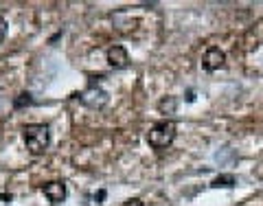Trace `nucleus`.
Wrapping results in <instances>:
<instances>
[{"label":"nucleus","mask_w":263,"mask_h":206,"mask_svg":"<svg viewBox=\"0 0 263 206\" xmlns=\"http://www.w3.org/2000/svg\"><path fill=\"white\" fill-rule=\"evenodd\" d=\"M42 193L51 204H62L66 200V184L60 182V180H55V182H46L42 186Z\"/></svg>","instance_id":"nucleus-6"},{"label":"nucleus","mask_w":263,"mask_h":206,"mask_svg":"<svg viewBox=\"0 0 263 206\" xmlns=\"http://www.w3.org/2000/svg\"><path fill=\"white\" fill-rule=\"evenodd\" d=\"M103 200H105V191L101 189L99 193H95V204H103Z\"/></svg>","instance_id":"nucleus-12"},{"label":"nucleus","mask_w":263,"mask_h":206,"mask_svg":"<svg viewBox=\"0 0 263 206\" xmlns=\"http://www.w3.org/2000/svg\"><path fill=\"white\" fill-rule=\"evenodd\" d=\"M123 206H145V204L138 200V197H129L127 202H123Z\"/></svg>","instance_id":"nucleus-11"},{"label":"nucleus","mask_w":263,"mask_h":206,"mask_svg":"<svg viewBox=\"0 0 263 206\" xmlns=\"http://www.w3.org/2000/svg\"><path fill=\"white\" fill-rule=\"evenodd\" d=\"M176 134H178L176 121L164 119V121L154 123L152 129L147 132V143H149L154 149H164V147H169L176 141Z\"/></svg>","instance_id":"nucleus-2"},{"label":"nucleus","mask_w":263,"mask_h":206,"mask_svg":"<svg viewBox=\"0 0 263 206\" xmlns=\"http://www.w3.org/2000/svg\"><path fill=\"white\" fill-rule=\"evenodd\" d=\"M22 105H33V99H31L29 92H22V95L13 101V108H22Z\"/></svg>","instance_id":"nucleus-9"},{"label":"nucleus","mask_w":263,"mask_h":206,"mask_svg":"<svg viewBox=\"0 0 263 206\" xmlns=\"http://www.w3.org/2000/svg\"><path fill=\"white\" fill-rule=\"evenodd\" d=\"M105 62H108L110 68H125V66L129 64V53H127V48L125 46H119V44H114L108 48V53H105Z\"/></svg>","instance_id":"nucleus-5"},{"label":"nucleus","mask_w":263,"mask_h":206,"mask_svg":"<svg viewBox=\"0 0 263 206\" xmlns=\"http://www.w3.org/2000/svg\"><path fill=\"white\" fill-rule=\"evenodd\" d=\"M237 184V180H235V176L233 174H221V176H217L215 180L211 182V186H215V189H230V186H235Z\"/></svg>","instance_id":"nucleus-7"},{"label":"nucleus","mask_w":263,"mask_h":206,"mask_svg":"<svg viewBox=\"0 0 263 206\" xmlns=\"http://www.w3.org/2000/svg\"><path fill=\"white\" fill-rule=\"evenodd\" d=\"M79 101L84 103V105H88V108H92V110H101V108L108 105L110 97H108L105 90H101L99 86H88L84 92L79 95Z\"/></svg>","instance_id":"nucleus-3"},{"label":"nucleus","mask_w":263,"mask_h":206,"mask_svg":"<svg viewBox=\"0 0 263 206\" xmlns=\"http://www.w3.org/2000/svg\"><path fill=\"white\" fill-rule=\"evenodd\" d=\"M224 62H226V53L221 51L219 46L206 48V53H204V57H202V66H204V70H209V72L219 70L221 66H224Z\"/></svg>","instance_id":"nucleus-4"},{"label":"nucleus","mask_w":263,"mask_h":206,"mask_svg":"<svg viewBox=\"0 0 263 206\" xmlns=\"http://www.w3.org/2000/svg\"><path fill=\"white\" fill-rule=\"evenodd\" d=\"M5 35H7V20L0 18V42L5 40Z\"/></svg>","instance_id":"nucleus-10"},{"label":"nucleus","mask_w":263,"mask_h":206,"mask_svg":"<svg viewBox=\"0 0 263 206\" xmlns=\"http://www.w3.org/2000/svg\"><path fill=\"white\" fill-rule=\"evenodd\" d=\"M176 105H178V101H176L174 97H169V99H162V101L158 103V110L162 114H174L176 112Z\"/></svg>","instance_id":"nucleus-8"},{"label":"nucleus","mask_w":263,"mask_h":206,"mask_svg":"<svg viewBox=\"0 0 263 206\" xmlns=\"http://www.w3.org/2000/svg\"><path fill=\"white\" fill-rule=\"evenodd\" d=\"M22 138H24V145L33 156H40L46 152L48 143H51V132H48V125L44 123H31L22 129Z\"/></svg>","instance_id":"nucleus-1"}]
</instances>
